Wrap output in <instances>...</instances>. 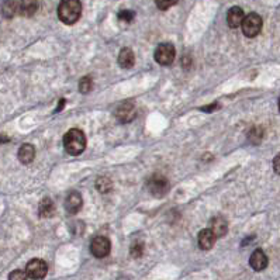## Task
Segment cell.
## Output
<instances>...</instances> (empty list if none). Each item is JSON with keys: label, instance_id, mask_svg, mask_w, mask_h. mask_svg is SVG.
<instances>
[{"label": "cell", "instance_id": "obj_1", "mask_svg": "<svg viewBox=\"0 0 280 280\" xmlns=\"http://www.w3.org/2000/svg\"><path fill=\"white\" fill-rule=\"evenodd\" d=\"M82 4L79 0H61L58 6V17L64 24H75L80 18Z\"/></svg>", "mask_w": 280, "mask_h": 280}, {"label": "cell", "instance_id": "obj_2", "mask_svg": "<svg viewBox=\"0 0 280 280\" xmlns=\"http://www.w3.org/2000/svg\"><path fill=\"white\" fill-rule=\"evenodd\" d=\"M64 147L69 155H73V157L80 155L86 148V137L83 131H80L78 128L69 130L64 137Z\"/></svg>", "mask_w": 280, "mask_h": 280}, {"label": "cell", "instance_id": "obj_3", "mask_svg": "<svg viewBox=\"0 0 280 280\" xmlns=\"http://www.w3.org/2000/svg\"><path fill=\"white\" fill-rule=\"evenodd\" d=\"M171 189L169 180L162 175H154L148 179V190L155 197H163Z\"/></svg>", "mask_w": 280, "mask_h": 280}, {"label": "cell", "instance_id": "obj_4", "mask_svg": "<svg viewBox=\"0 0 280 280\" xmlns=\"http://www.w3.org/2000/svg\"><path fill=\"white\" fill-rule=\"evenodd\" d=\"M241 27H242V33L245 37L254 38L262 30V18L259 14L249 13L248 16H245Z\"/></svg>", "mask_w": 280, "mask_h": 280}, {"label": "cell", "instance_id": "obj_5", "mask_svg": "<svg viewBox=\"0 0 280 280\" xmlns=\"http://www.w3.org/2000/svg\"><path fill=\"white\" fill-rule=\"evenodd\" d=\"M175 55H176V50L171 42H163L159 44L158 48L155 50V61L159 65H171L174 62Z\"/></svg>", "mask_w": 280, "mask_h": 280}, {"label": "cell", "instance_id": "obj_6", "mask_svg": "<svg viewBox=\"0 0 280 280\" xmlns=\"http://www.w3.org/2000/svg\"><path fill=\"white\" fill-rule=\"evenodd\" d=\"M26 273L30 279H44L48 273V266L42 259H31L26 266Z\"/></svg>", "mask_w": 280, "mask_h": 280}, {"label": "cell", "instance_id": "obj_7", "mask_svg": "<svg viewBox=\"0 0 280 280\" xmlns=\"http://www.w3.org/2000/svg\"><path fill=\"white\" fill-rule=\"evenodd\" d=\"M110 249H111V244L107 237L99 235V237H94L90 242V252L94 258H106L107 255L110 254Z\"/></svg>", "mask_w": 280, "mask_h": 280}, {"label": "cell", "instance_id": "obj_8", "mask_svg": "<svg viewBox=\"0 0 280 280\" xmlns=\"http://www.w3.org/2000/svg\"><path fill=\"white\" fill-rule=\"evenodd\" d=\"M135 116H137L135 106H134L133 103H130V102L121 103L120 106L117 107V110H116V117L122 124L131 122L135 119Z\"/></svg>", "mask_w": 280, "mask_h": 280}, {"label": "cell", "instance_id": "obj_9", "mask_svg": "<svg viewBox=\"0 0 280 280\" xmlns=\"http://www.w3.org/2000/svg\"><path fill=\"white\" fill-rule=\"evenodd\" d=\"M82 196L78 192H70L68 194L67 200H65V210L69 214H76L79 213L82 209Z\"/></svg>", "mask_w": 280, "mask_h": 280}, {"label": "cell", "instance_id": "obj_10", "mask_svg": "<svg viewBox=\"0 0 280 280\" xmlns=\"http://www.w3.org/2000/svg\"><path fill=\"white\" fill-rule=\"evenodd\" d=\"M249 265L251 267L256 270V272H261L263 269H266L267 266V256L266 254L262 251V249H255L251 258H249Z\"/></svg>", "mask_w": 280, "mask_h": 280}, {"label": "cell", "instance_id": "obj_11", "mask_svg": "<svg viewBox=\"0 0 280 280\" xmlns=\"http://www.w3.org/2000/svg\"><path fill=\"white\" fill-rule=\"evenodd\" d=\"M245 16H244V10L238 7V6H234L228 10L227 14V23L228 26L231 28H238L242 26V21H244Z\"/></svg>", "mask_w": 280, "mask_h": 280}, {"label": "cell", "instance_id": "obj_12", "mask_svg": "<svg viewBox=\"0 0 280 280\" xmlns=\"http://www.w3.org/2000/svg\"><path fill=\"white\" fill-rule=\"evenodd\" d=\"M215 235L213 234V231L210 229V228H207V229H203L200 231V234H199V246H200L203 251H209V249H211L214 246V244H215Z\"/></svg>", "mask_w": 280, "mask_h": 280}, {"label": "cell", "instance_id": "obj_13", "mask_svg": "<svg viewBox=\"0 0 280 280\" xmlns=\"http://www.w3.org/2000/svg\"><path fill=\"white\" fill-rule=\"evenodd\" d=\"M38 9L37 0H20L18 1V13L24 17H31L34 16Z\"/></svg>", "mask_w": 280, "mask_h": 280}, {"label": "cell", "instance_id": "obj_14", "mask_svg": "<svg viewBox=\"0 0 280 280\" xmlns=\"http://www.w3.org/2000/svg\"><path fill=\"white\" fill-rule=\"evenodd\" d=\"M18 159L21 163H31L34 158H35V148L33 147L31 144H23L20 149H18Z\"/></svg>", "mask_w": 280, "mask_h": 280}, {"label": "cell", "instance_id": "obj_15", "mask_svg": "<svg viewBox=\"0 0 280 280\" xmlns=\"http://www.w3.org/2000/svg\"><path fill=\"white\" fill-rule=\"evenodd\" d=\"M213 234L215 235V238H223L228 231V226L226 218L223 217H215L213 221H211V228Z\"/></svg>", "mask_w": 280, "mask_h": 280}, {"label": "cell", "instance_id": "obj_16", "mask_svg": "<svg viewBox=\"0 0 280 280\" xmlns=\"http://www.w3.org/2000/svg\"><path fill=\"white\" fill-rule=\"evenodd\" d=\"M135 64V55L130 48H122L119 55V65L122 69H130Z\"/></svg>", "mask_w": 280, "mask_h": 280}, {"label": "cell", "instance_id": "obj_17", "mask_svg": "<svg viewBox=\"0 0 280 280\" xmlns=\"http://www.w3.org/2000/svg\"><path fill=\"white\" fill-rule=\"evenodd\" d=\"M38 213L42 218H50L52 217L55 213V204L51 199H42L40 203V207H38Z\"/></svg>", "mask_w": 280, "mask_h": 280}, {"label": "cell", "instance_id": "obj_18", "mask_svg": "<svg viewBox=\"0 0 280 280\" xmlns=\"http://www.w3.org/2000/svg\"><path fill=\"white\" fill-rule=\"evenodd\" d=\"M1 13L6 18H12L18 13V1L16 0H6L1 6Z\"/></svg>", "mask_w": 280, "mask_h": 280}, {"label": "cell", "instance_id": "obj_19", "mask_svg": "<svg viewBox=\"0 0 280 280\" xmlns=\"http://www.w3.org/2000/svg\"><path fill=\"white\" fill-rule=\"evenodd\" d=\"M96 189H97L100 193H103V194L110 193L111 189H113V182H111V179H108L106 176L99 177V179L96 180Z\"/></svg>", "mask_w": 280, "mask_h": 280}, {"label": "cell", "instance_id": "obj_20", "mask_svg": "<svg viewBox=\"0 0 280 280\" xmlns=\"http://www.w3.org/2000/svg\"><path fill=\"white\" fill-rule=\"evenodd\" d=\"M92 88H93V80L92 78H89V76H85V78H82L79 82V92L82 94H88L90 90H92Z\"/></svg>", "mask_w": 280, "mask_h": 280}, {"label": "cell", "instance_id": "obj_21", "mask_svg": "<svg viewBox=\"0 0 280 280\" xmlns=\"http://www.w3.org/2000/svg\"><path fill=\"white\" fill-rule=\"evenodd\" d=\"M262 135H263V131H262V128L261 127H254L249 134H248V138H249V141L252 142V144H259L261 141H262Z\"/></svg>", "mask_w": 280, "mask_h": 280}, {"label": "cell", "instance_id": "obj_22", "mask_svg": "<svg viewBox=\"0 0 280 280\" xmlns=\"http://www.w3.org/2000/svg\"><path fill=\"white\" fill-rule=\"evenodd\" d=\"M142 254H144V244L141 241L134 242L133 245H131V256H133L134 259H138V258L142 256Z\"/></svg>", "mask_w": 280, "mask_h": 280}, {"label": "cell", "instance_id": "obj_23", "mask_svg": "<svg viewBox=\"0 0 280 280\" xmlns=\"http://www.w3.org/2000/svg\"><path fill=\"white\" fill-rule=\"evenodd\" d=\"M134 17H135V13L133 10H121L119 13V20L122 21V23H127V24L133 21Z\"/></svg>", "mask_w": 280, "mask_h": 280}, {"label": "cell", "instance_id": "obj_24", "mask_svg": "<svg viewBox=\"0 0 280 280\" xmlns=\"http://www.w3.org/2000/svg\"><path fill=\"white\" fill-rule=\"evenodd\" d=\"M177 1H179V0H155L157 7H158L159 10H168V9H171L172 6H175Z\"/></svg>", "mask_w": 280, "mask_h": 280}, {"label": "cell", "instance_id": "obj_25", "mask_svg": "<svg viewBox=\"0 0 280 280\" xmlns=\"http://www.w3.org/2000/svg\"><path fill=\"white\" fill-rule=\"evenodd\" d=\"M9 280H28V276H27L26 272L17 269V270H13V272L9 275Z\"/></svg>", "mask_w": 280, "mask_h": 280}, {"label": "cell", "instance_id": "obj_26", "mask_svg": "<svg viewBox=\"0 0 280 280\" xmlns=\"http://www.w3.org/2000/svg\"><path fill=\"white\" fill-rule=\"evenodd\" d=\"M273 169H275L276 174L280 175V154L279 155H276L275 159H273Z\"/></svg>", "mask_w": 280, "mask_h": 280}, {"label": "cell", "instance_id": "obj_27", "mask_svg": "<svg viewBox=\"0 0 280 280\" xmlns=\"http://www.w3.org/2000/svg\"><path fill=\"white\" fill-rule=\"evenodd\" d=\"M217 107H218V105H217V103H213V105H210V106L201 107V110H203V111H207V113H210V111H213V110H215Z\"/></svg>", "mask_w": 280, "mask_h": 280}, {"label": "cell", "instance_id": "obj_28", "mask_svg": "<svg viewBox=\"0 0 280 280\" xmlns=\"http://www.w3.org/2000/svg\"><path fill=\"white\" fill-rule=\"evenodd\" d=\"M279 111H280V99H279Z\"/></svg>", "mask_w": 280, "mask_h": 280}]
</instances>
